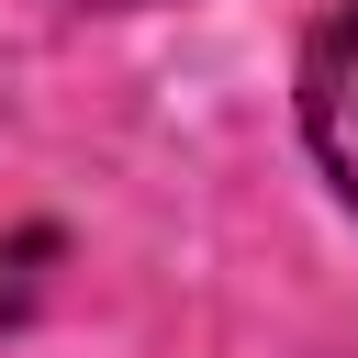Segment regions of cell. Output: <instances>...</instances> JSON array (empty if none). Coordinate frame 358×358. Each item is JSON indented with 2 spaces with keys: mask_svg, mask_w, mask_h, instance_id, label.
<instances>
[{
  "mask_svg": "<svg viewBox=\"0 0 358 358\" xmlns=\"http://www.w3.org/2000/svg\"><path fill=\"white\" fill-rule=\"evenodd\" d=\"M45 268H56V224H22V235H0V336L45 302Z\"/></svg>",
  "mask_w": 358,
  "mask_h": 358,
  "instance_id": "cell-2",
  "label": "cell"
},
{
  "mask_svg": "<svg viewBox=\"0 0 358 358\" xmlns=\"http://www.w3.org/2000/svg\"><path fill=\"white\" fill-rule=\"evenodd\" d=\"M302 145L358 201V0H336L313 22V45H302Z\"/></svg>",
  "mask_w": 358,
  "mask_h": 358,
  "instance_id": "cell-1",
  "label": "cell"
}]
</instances>
